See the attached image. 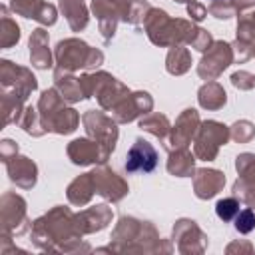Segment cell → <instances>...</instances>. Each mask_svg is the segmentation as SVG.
<instances>
[{"label": "cell", "mask_w": 255, "mask_h": 255, "mask_svg": "<svg viewBox=\"0 0 255 255\" xmlns=\"http://www.w3.org/2000/svg\"><path fill=\"white\" fill-rule=\"evenodd\" d=\"M157 165V153L155 149L143 141V139H137L133 143V147L129 149L128 153V161H126V169L129 173L133 171H143V173H149L153 171V167Z\"/></svg>", "instance_id": "cell-1"}, {"label": "cell", "mask_w": 255, "mask_h": 255, "mask_svg": "<svg viewBox=\"0 0 255 255\" xmlns=\"http://www.w3.org/2000/svg\"><path fill=\"white\" fill-rule=\"evenodd\" d=\"M2 26H4V32H2V46L8 48V46H12L14 42H18V38H20V34H18V26L12 24L8 18H4Z\"/></svg>", "instance_id": "cell-9"}, {"label": "cell", "mask_w": 255, "mask_h": 255, "mask_svg": "<svg viewBox=\"0 0 255 255\" xmlns=\"http://www.w3.org/2000/svg\"><path fill=\"white\" fill-rule=\"evenodd\" d=\"M60 4L74 30H80L86 26V10H84L82 0H62Z\"/></svg>", "instance_id": "cell-5"}, {"label": "cell", "mask_w": 255, "mask_h": 255, "mask_svg": "<svg viewBox=\"0 0 255 255\" xmlns=\"http://www.w3.org/2000/svg\"><path fill=\"white\" fill-rule=\"evenodd\" d=\"M44 48H46V34H44V30H36V34L30 40V56L38 68L50 66V54Z\"/></svg>", "instance_id": "cell-4"}, {"label": "cell", "mask_w": 255, "mask_h": 255, "mask_svg": "<svg viewBox=\"0 0 255 255\" xmlns=\"http://www.w3.org/2000/svg\"><path fill=\"white\" fill-rule=\"evenodd\" d=\"M6 165H8V171H10L12 181L20 183L22 187L34 185V181H36V167H34L32 161H28L26 157H16L14 163L12 161H6Z\"/></svg>", "instance_id": "cell-2"}, {"label": "cell", "mask_w": 255, "mask_h": 255, "mask_svg": "<svg viewBox=\"0 0 255 255\" xmlns=\"http://www.w3.org/2000/svg\"><path fill=\"white\" fill-rule=\"evenodd\" d=\"M255 227V215L251 209H243L239 211V215L235 217V229L239 233H249Z\"/></svg>", "instance_id": "cell-8"}, {"label": "cell", "mask_w": 255, "mask_h": 255, "mask_svg": "<svg viewBox=\"0 0 255 255\" xmlns=\"http://www.w3.org/2000/svg\"><path fill=\"white\" fill-rule=\"evenodd\" d=\"M68 151H70V155L74 157L76 163H90V161L96 159V153H98L96 145H92V143L86 141V139L72 141V145H70Z\"/></svg>", "instance_id": "cell-6"}, {"label": "cell", "mask_w": 255, "mask_h": 255, "mask_svg": "<svg viewBox=\"0 0 255 255\" xmlns=\"http://www.w3.org/2000/svg\"><path fill=\"white\" fill-rule=\"evenodd\" d=\"M225 179L219 171H207V169H201L197 171V179H195V189H197V195L199 197H211L215 195L221 187H223Z\"/></svg>", "instance_id": "cell-3"}, {"label": "cell", "mask_w": 255, "mask_h": 255, "mask_svg": "<svg viewBox=\"0 0 255 255\" xmlns=\"http://www.w3.org/2000/svg\"><path fill=\"white\" fill-rule=\"evenodd\" d=\"M215 211H217V215H219L223 221H229V219H233V217L239 213V203H237V199L227 197V199L217 201Z\"/></svg>", "instance_id": "cell-7"}]
</instances>
